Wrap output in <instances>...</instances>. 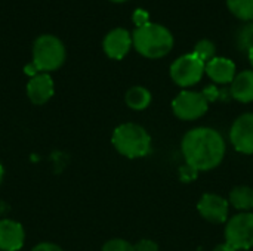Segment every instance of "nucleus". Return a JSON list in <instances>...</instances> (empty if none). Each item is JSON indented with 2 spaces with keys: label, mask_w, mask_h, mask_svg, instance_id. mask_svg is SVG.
<instances>
[{
  "label": "nucleus",
  "mask_w": 253,
  "mask_h": 251,
  "mask_svg": "<svg viewBox=\"0 0 253 251\" xmlns=\"http://www.w3.org/2000/svg\"><path fill=\"white\" fill-rule=\"evenodd\" d=\"M248 56H249L251 65H252V67H253V47H252V49H249V52H248Z\"/></svg>",
  "instance_id": "obj_27"
},
{
  "label": "nucleus",
  "mask_w": 253,
  "mask_h": 251,
  "mask_svg": "<svg viewBox=\"0 0 253 251\" xmlns=\"http://www.w3.org/2000/svg\"><path fill=\"white\" fill-rule=\"evenodd\" d=\"M231 96L242 104L253 102V70L236 74L231 83Z\"/></svg>",
  "instance_id": "obj_14"
},
{
  "label": "nucleus",
  "mask_w": 253,
  "mask_h": 251,
  "mask_svg": "<svg viewBox=\"0 0 253 251\" xmlns=\"http://www.w3.org/2000/svg\"><path fill=\"white\" fill-rule=\"evenodd\" d=\"M111 141L119 154L132 160L148 155L151 149V136L142 126L135 123L120 124L114 130Z\"/></svg>",
  "instance_id": "obj_3"
},
{
  "label": "nucleus",
  "mask_w": 253,
  "mask_h": 251,
  "mask_svg": "<svg viewBox=\"0 0 253 251\" xmlns=\"http://www.w3.org/2000/svg\"><path fill=\"white\" fill-rule=\"evenodd\" d=\"M132 21L133 24L136 25V28H141V27H145L147 24H150V13L145 10V9H136L133 13H132Z\"/></svg>",
  "instance_id": "obj_21"
},
{
  "label": "nucleus",
  "mask_w": 253,
  "mask_h": 251,
  "mask_svg": "<svg viewBox=\"0 0 253 251\" xmlns=\"http://www.w3.org/2000/svg\"><path fill=\"white\" fill-rule=\"evenodd\" d=\"M225 243L236 250H249L253 247V213L242 212L234 215L225 225Z\"/></svg>",
  "instance_id": "obj_5"
},
{
  "label": "nucleus",
  "mask_w": 253,
  "mask_h": 251,
  "mask_svg": "<svg viewBox=\"0 0 253 251\" xmlns=\"http://www.w3.org/2000/svg\"><path fill=\"white\" fill-rule=\"evenodd\" d=\"M228 203L240 210V212H249L253 209V188L251 186H236L230 192Z\"/></svg>",
  "instance_id": "obj_16"
},
{
  "label": "nucleus",
  "mask_w": 253,
  "mask_h": 251,
  "mask_svg": "<svg viewBox=\"0 0 253 251\" xmlns=\"http://www.w3.org/2000/svg\"><path fill=\"white\" fill-rule=\"evenodd\" d=\"M205 72L213 83L228 84V83H233L236 77V64L228 58L216 56L206 64Z\"/></svg>",
  "instance_id": "obj_13"
},
{
  "label": "nucleus",
  "mask_w": 253,
  "mask_h": 251,
  "mask_svg": "<svg viewBox=\"0 0 253 251\" xmlns=\"http://www.w3.org/2000/svg\"><path fill=\"white\" fill-rule=\"evenodd\" d=\"M213 251H239L236 250L234 247H231L230 244H227V243H224V244H219V246H216Z\"/></svg>",
  "instance_id": "obj_26"
},
{
  "label": "nucleus",
  "mask_w": 253,
  "mask_h": 251,
  "mask_svg": "<svg viewBox=\"0 0 253 251\" xmlns=\"http://www.w3.org/2000/svg\"><path fill=\"white\" fill-rule=\"evenodd\" d=\"M126 105L133 111H144L151 104V93L142 86H133L126 92Z\"/></svg>",
  "instance_id": "obj_15"
},
{
  "label": "nucleus",
  "mask_w": 253,
  "mask_h": 251,
  "mask_svg": "<svg viewBox=\"0 0 253 251\" xmlns=\"http://www.w3.org/2000/svg\"><path fill=\"white\" fill-rule=\"evenodd\" d=\"M199 59H202L205 64H208L209 61H212L213 58H216V46L212 40L209 38H203L199 40L194 46V52H193Z\"/></svg>",
  "instance_id": "obj_18"
},
{
  "label": "nucleus",
  "mask_w": 253,
  "mask_h": 251,
  "mask_svg": "<svg viewBox=\"0 0 253 251\" xmlns=\"http://www.w3.org/2000/svg\"><path fill=\"white\" fill-rule=\"evenodd\" d=\"M111 1H114V3H123V1H127V0H111Z\"/></svg>",
  "instance_id": "obj_29"
},
{
  "label": "nucleus",
  "mask_w": 253,
  "mask_h": 251,
  "mask_svg": "<svg viewBox=\"0 0 253 251\" xmlns=\"http://www.w3.org/2000/svg\"><path fill=\"white\" fill-rule=\"evenodd\" d=\"M185 164L197 172H209L218 167L225 155V141L212 127H196L185 133L181 143Z\"/></svg>",
  "instance_id": "obj_1"
},
{
  "label": "nucleus",
  "mask_w": 253,
  "mask_h": 251,
  "mask_svg": "<svg viewBox=\"0 0 253 251\" xmlns=\"http://www.w3.org/2000/svg\"><path fill=\"white\" fill-rule=\"evenodd\" d=\"M197 175H199V172L196 169H193L191 166H188V164L179 167V179L182 182H193V180L197 179Z\"/></svg>",
  "instance_id": "obj_22"
},
{
  "label": "nucleus",
  "mask_w": 253,
  "mask_h": 251,
  "mask_svg": "<svg viewBox=\"0 0 253 251\" xmlns=\"http://www.w3.org/2000/svg\"><path fill=\"white\" fill-rule=\"evenodd\" d=\"M209 101L202 92L182 90L172 102L173 114L184 121H193L203 117L208 111Z\"/></svg>",
  "instance_id": "obj_7"
},
{
  "label": "nucleus",
  "mask_w": 253,
  "mask_h": 251,
  "mask_svg": "<svg viewBox=\"0 0 253 251\" xmlns=\"http://www.w3.org/2000/svg\"><path fill=\"white\" fill-rule=\"evenodd\" d=\"M3 166H1V163H0V183H1V179H3Z\"/></svg>",
  "instance_id": "obj_28"
},
{
  "label": "nucleus",
  "mask_w": 253,
  "mask_h": 251,
  "mask_svg": "<svg viewBox=\"0 0 253 251\" xmlns=\"http://www.w3.org/2000/svg\"><path fill=\"white\" fill-rule=\"evenodd\" d=\"M230 203L218 194H205L197 203V210L200 216L211 223H227L228 222Z\"/></svg>",
  "instance_id": "obj_9"
},
{
  "label": "nucleus",
  "mask_w": 253,
  "mask_h": 251,
  "mask_svg": "<svg viewBox=\"0 0 253 251\" xmlns=\"http://www.w3.org/2000/svg\"><path fill=\"white\" fill-rule=\"evenodd\" d=\"M24 70H25V72H27V74L30 75V78L39 74V70L36 68V65H34L33 62H31V64H28V65H27V67H25Z\"/></svg>",
  "instance_id": "obj_25"
},
{
  "label": "nucleus",
  "mask_w": 253,
  "mask_h": 251,
  "mask_svg": "<svg viewBox=\"0 0 253 251\" xmlns=\"http://www.w3.org/2000/svg\"><path fill=\"white\" fill-rule=\"evenodd\" d=\"M31 251H62L58 246L52 244V243H42L39 246H36Z\"/></svg>",
  "instance_id": "obj_24"
},
{
  "label": "nucleus",
  "mask_w": 253,
  "mask_h": 251,
  "mask_svg": "<svg viewBox=\"0 0 253 251\" xmlns=\"http://www.w3.org/2000/svg\"><path fill=\"white\" fill-rule=\"evenodd\" d=\"M135 251H159V244L153 240H141L136 243L135 246Z\"/></svg>",
  "instance_id": "obj_23"
},
{
  "label": "nucleus",
  "mask_w": 253,
  "mask_h": 251,
  "mask_svg": "<svg viewBox=\"0 0 253 251\" xmlns=\"http://www.w3.org/2000/svg\"><path fill=\"white\" fill-rule=\"evenodd\" d=\"M230 142L236 151L253 155V112L237 117L230 130Z\"/></svg>",
  "instance_id": "obj_8"
},
{
  "label": "nucleus",
  "mask_w": 253,
  "mask_h": 251,
  "mask_svg": "<svg viewBox=\"0 0 253 251\" xmlns=\"http://www.w3.org/2000/svg\"><path fill=\"white\" fill-rule=\"evenodd\" d=\"M24 228L21 223L3 219L0 220V251H18L24 246Z\"/></svg>",
  "instance_id": "obj_12"
},
{
  "label": "nucleus",
  "mask_w": 253,
  "mask_h": 251,
  "mask_svg": "<svg viewBox=\"0 0 253 251\" xmlns=\"http://www.w3.org/2000/svg\"><path fill=\"white\" fill-rule=\"evenodd\" d=\"M133 46L132 43V34L122 27H117L111 31H108V34L104 37L102 41V49L105 52V55L111 59H123L130 47Z\"/></svg>",
  "instance_id": "obj_10"
},
{
  "label": "nucleus",
  "mask_w": 253,
  "mask_h": 251,
  "mask_svg": "<svg viewBox=\"0 0 253 251\" xmlns=\"http://www.w3.org/2000/svg\"><path fill=\"white\" fill-rule=\"evenodd\" d=\"M53 80L47 72H39L37 75L31 77L30 81L27 83V95L34 105L46 104L53 96Z\"/></svg>",
  "instance_id": "obj_11"
},
{
  "label": "nucleus",
  "mask_w": 253,
  "mask_h": 251,
  "mask_svg": "<svg viewBox=\"0 0 253 251\" xmlns=\"http://www.w3.org/2000/svg\"><path fill=\"white\" fill-rule=\"evenodd\" d=\"M239 44H240V49H252L253 47V25H248L243 28V31L240 33V37H239Z\"/></svg>",
  "instance_id": "obj_20"
},
{
  "label": "nucleus",
  "mask_w": 253,
  "mask_h": 251,
  "mask_svg": "<svg viewBox=\"0 0 253 251\" xmlns=\"http://www.w3.org/2000/svg\"><path fill=\"white\" fill-rule=\"evenodd\" d=\"M227 7L242 21L253 19V0H227Z\"/></svg>",
  "instance_id": "obj_17"
},
{
  "label": "nucleus",
  "mask_w": 253,
  "mask_h": 251,
  "mask_svg": "<svg viewBox=\"0 0 253 251\" xmlns=\"http://www.w3.org/2000/svg\"><path fill=\"white\" fill-rule=\"evenodd\" d=\"M206 71V64L194 53L179 56L170 65V77L175 84L181 87H190L197 84Z\"/></svg>",
  "instance_id": "obj_6"
},
{
  "label": "nucleus",
  "mask_w": 253,
  "mask_h": 251,
  "mask_svg": "<svg viewBox=\"0 0 253 251\" xmlns=\"http://www.w3.org/2000/svg\"><path fill=\"white\" fill-rule=\"evenodd\" d=\"M132 43L135 50L144 58L159 59L172 50L173 36L165 25L150 22L132 33Z\"/></svg>",
  "instance_id": "obj_2"
},
{
  "label": "nucleus",
  "mask_w": 253,
  "mask_h": 251,
  "mask_svg": "<svg viewBox=\"0 0 253 251\" xmlns=\"http://www.w3.org/2000/svg\"><path fill=\"white\" fill-rule=\"evenodd\" d=\"M102 251H135V246H132L130 243H127L125 240L114 238L104 244Z\"/></svg>",
  "instance_id": "obj_19"
},
{
  "label": "nucleus",
  "mask_w": 253,
  "mask_h": 251,
  "mask_svg": "<svg viewBox=\"0 0 253 251\" xmlns=\"http://www.w3.org/2000/svg\"><path fill=\"white\" fill-rule=\"evenodd\" d=\"M65 46L52 34H42L33 44V64L39 72H50L62 67L65 62Z\"/></svg>",
  "instance_id": "obj_4"
}]
</instances>
